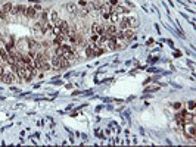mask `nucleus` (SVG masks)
Listing matches in <instances>:
<instances>
[{"mask_svg":"<svg viewBox=\"0 0 196 147\" xmlns=\"http://www.w3.org/2000/svg\"><path fill=\"white\" fill-rule=\"evenodd\" d=\"M91 29H93V34H97V35H102L103 32H105L103 27H102V25H99V24H93Z\"/></svg>","mask_w":196,"mask_h":147,"instance_id":"obj_1","label":"nucleus"},{"mask_svg":"<svg viewBox=\"0 0 196 147\" xmlns=\"http://www.w3.org/2000/svg\"><path fill=\"white\" fill-rule=\"evenodd\" d=\"M22 12H25V7L24 6H12V10H11V13H13V15H18V13H22Z\"/></svg>","mask_w":196,"mask_h":147,"instance_id":"obj_2","label":"nucleus"},{"mask_svg":"<svg viewBox=\"0 0 196 147\" xmlns=\"http://www.w3.org/2000/svg\"><path fill=\"white\" fill-rule=\"evenodd\" d=\"M59 28L62 29V34H66L68 35V32H69V25H68V22H65V21H62V22H59Z\"/></svg>","mask_w":196,"mask_h":147,"instance_id":"obj_3","label":"nucleus"},{"mask_svg":"<svg viewBox=\"0 0 196 147\" xmlns=\"http://www.w3.org/2000/svg\"><path fill=\"white\" fill-rule=\"evenodd\" d=\"M52 63H53V66L56 69H59L60 68V56H56V54H55L53 58H52Z\"/></svg>","mask_w":196,"mask_h":147,"instance_id":"obj_4","label":"nucleus"},{"mask_svg":"<svg viewBox=\"0 0 196 147\" xmlns=\"http://www.w3.org/2000/svg\"><path fill=\"white\" fill-rule=\"evenodd\" d=\"M0 78H2V81L3 82H13V75L12 74H3Z\"/></svg>","mask_w":196,"mask_h":147,"instance_id":"obj_5","label":"nucleus"},{"mask_svg":"<svg viewBox=\"0 0 196 147\" xmlns=\"http://www.w3.org/2000/svg\"><path fill=\"white\" fill-rule=\"evenodd\" d=\"M0 58H2V60H5V62H7V59H9V53L3 47H0Z\"/></svg>","mask_w":196,"mask_h":147,"instance_id":"obj_6","label":"nucleus"},{"mask_svg":"<svg viewBox=\"0 0 196 147\" xmlns=\"http://www.w3.org/2000/svg\"><path fill=\"white\" fill-rule=\"evenodd\" d=\"M25 13H27L28 18H34L36 16V7H28V9H25Z\"/></svg>","mask_w":196,"mask_h":147,"instance_id":"obj_7","label":"nucleus"},{"mask_svg":"<svg viewBox=\"0 0 196 147\" xmlns=\"http://www.w3.org/2000/svg\"><path fill=\"white\" fill-rule=\"evenodd\" d=\"M68 66H69V60L60 56V68H68Z\"/></svg>","mask_w":196,"mask_h":147,"instance_id":"obj_8","label":"nucleus"},{"mask_svg":"<svg viewBox=\"0 0 196 147\" xmlns=\"http://www.w3.org/2000/svg\"><path fill=\"white\" fill-rule=\"evenodd\" d=\"M11 10H12V5L11 3H5L3 5V13H11Z\"/></svg>","mask_w":196,"mask_h":147,"instance_id":"obj_9","label":"nucleus"},{"mask_svg":"<svg viewBox=\"0 0 196 147\" xmlns=\"http://www.w3.org/2000/svg\"><path fill=\"white\" fill-rule=\"evenodd\" d=\"M128 24H130L133 28H136L137 25H139V21H137V18H130V19H128Z\"/></svg>","mask_w":196,"mask_h":147,"instance_id":"obj_10","label":"nucleus"},{"mask_svg":"<svg viewBox=\"0 0 196 147\" xmlns=\"http://www.w3.org/2000/svg\"><path fill=\"white\" fill-rule=\"evenodd\" d=\"M124 38H127V40L133 38V31H131V29H127V31L124 32Z\"/></svg>","mask_w":196,"mask_h":147,"instance_id":"obj_11","label":"nucleus"},{"mask_svg":"<svg viewBox=\"0 0 196 147\" xmlns=\"http://www.w3.org/2000/svg\"><path fill=\"white\" fill-rule=\"evenodd\" d=\"M119 25H121V28H127V27H130V24H128V19H127V18H125V19H122Z\"/></svg>","mask_w":196,"mask_h":147,"instance_id":"obj_12","label":"nucleus"},{"mask_svg":"<svg viewBox=\"0 0 196 147\" xmlns=\"http://www.w3.org/2000/svg\"><path fill=\"white\" fill-rule=\"evenodd\" d=\"M106 32H109V34H115V32H117V28H115L114 25H111V27H108Z\"/></svg>","mask_w":196,"mask_h":147,"instance_id":"obj_13","label":"nucleus"},{"mask_svg":"<svg viewBox=\"0 0 196 147\" xmlns=\"http://www.w3.org/2000/svg\"><path fill=\"white\" fill-rule=\"evenodd\" d=\"M100 10L103 12V13H109V10H111V6H109V5L102 6V7H100Z\"/></svg>","mask_w":196,"mask_h":147,"instance_id":"obj_14","label":"nucleus"},{"mask_svg":"<svg viewBox=\"0 0 196 147\" xmlns=\"http://www.w3.org/2000/svg\"><path fill=\"white\" fill-rule=\"evenodd\" d=\"M53 32H55V35H60V34H62V29H60L58 25H56V27L53 28Z\"/></svg>","mask_w":196,"mask_h":147,"instance_id":"obj_15","label":"nucleus"},{"mask_svg":"<svg viewBox=\"0 0 196 147\" xmlns=\"http://www.w3.org/2000/svg\"><path fill=\"white\" fill-rule=\"evenodd\" d=\"M114 12H115V13H124L125 9H124V7H119V6H118V7H115V9H114Z\"/></svg>","mask_w":196,"mask_h":147,"instance_id":"obj_16","label":"nucleus"},{"mask_svg":"<svg viewBox=\"0 0 196 147\" xmlns=\"http://www.w3.org/2000/svg\"><path fill=\"white\" fill-rule=\"evenodd\" d=\"M52 21H53V24H58V13L56 12L52 13Z\"/></svg>","mask_w":196,"mask_h":147,"instance_id":"obj_17","label":"nucleus"},{"mask_svg":"<svg viewBox=\"0 0 196 147\" xmlns=\"http://www.w3.org/2000/svg\"><path fill=\"white\" fill-rule=\"evenodd\" d=\"M66 7H68V10H71V12H75V6H74V5H71V3H69V5L66 6Z\"/></svg>","mask_w":196,"mask_h":147,"instance_id":"obj_18","label":"nucleus"},{"mask_svg":"<svg viewBox=\"0 0 196 147\" xmlns=\"http://www.w3.org/2000/svg\"><path fill=\"white\" fill-rule=\"evenodd\" d=\"M97 40H99V35H97V34L91 35V41H97Z\"/></svg>","mask_w":196,"mask_h":147,"instance_id":"obj_19","label":"nucleus"},{"mask_svg":"<svg viewBox=\"0 0 196 147\" xmlns=\"http://www.w3.org/2000/svg\"><path fill=\"white\" fill-rule=\"evenodd\" d=\"M112 21H114V22H117V21H118V16H117V13H114V15H112Z\"/></svg>","mask_w":196,"mask_h":147,"instance_id":"obj_20","label":"nucleus"},{"mask_svg":"<svg viewBox=\"0 0 196 147\" xmlns=\"http://www.w3.org/2000/svg\"><path fill=\"white\" fill-rule=\"evenodd\" d=\"M174 107H176V109H180V107H181V105H180V103H176V105H174Z\"/></svg>","mask_w":196,"mask_h":147,"instance_id":"obj_21","label":"nucleus"},{"mask_svg":"<svg viewBox=\"0 0 196 147\" xmlns=\"http://www.w3.org/2000/svg\"><path fill=\"white\" fill-rule=\"evenodd\" d=\"M193 105H195L193 101H190V103H189V107H190V109H193V107H195V106H193Z\"/></svg>","mask_w":196,"mask_h":147,"instance_id":"obj_22","label":"nucleus"},{"mask_svg":"<svg viewBox=\"0 0 196 147\" xmlns=\"http://www.w3.org/2000/svg\"><path fill=\"white\" fill-rule=\"evenodd\" d=\"M3 75V68H2V66H0V76Z\"/></svg>","mask_w":196,"mask_h":147,"instance_id":"obj_23","label":"nucleus"}]
</instances>
